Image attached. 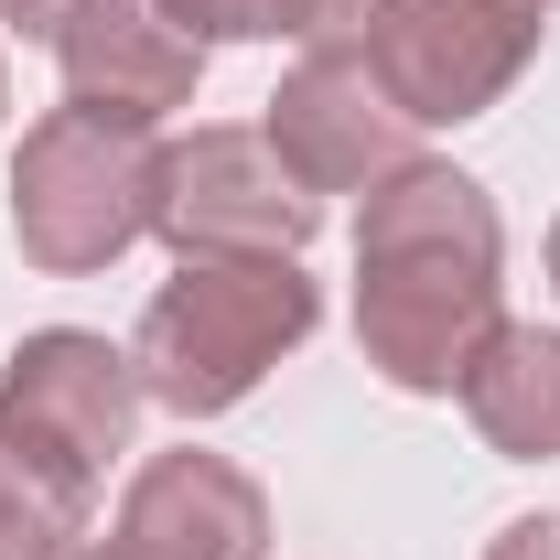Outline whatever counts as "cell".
I'll list each match as a JSON object with an SVG mask.
<instances>
[{
	"instance_id": "cell-1",
	"label": "cell",
	"mask_w": 560,
	"mask_h": 560,
	"mask_svg": "<svg viewBox=\"0 0 560 560\" xmlns=\"http://www.w3.org/2000/svg\"><path fill=\"white\" fill-rule=\"evenodd\" d=\"M495 324H506V215L475 173L420 151L355 206V346L388 388L453 399Z\"/></svg>"
},
{
	"instance_id": "cell-2",
	"label": "cell",
	"mask_w": 560,
	"mask_h": 560,
	"mask_svg": "<svg viewBox=\"0 0 560 560\" xmlns=\"http://www.w3.org/2000/svg\"><path fill=\"white\" fill-rule=\"evenodd\" d=\"M313 324H324V291H313L302 259H184L130 335L140 399L173 420H215V410H237L280 355L313 346Z\"/></svg>"
},
{
	"instance_id": "cell-3",
	"label": "cell",
	"mask_w": 560,
	"mask_h": 560,
	"mask_svg": "<svg viewBox=\"0 0 560 560\" xmlns=\"http://www.w3.org/2000/svg\"><path fill=\"white\" fill-rule=\"evenodd\" d=\"M151 173L162 140L119 130L97 108H44L11 151V237L44 280H97L151 237Z\"/></svg>"
},
{
	"instance_id": "cell-4",
	"label": "cell",
	"mask_w": 560,
	"mask_h": 560,
	"mask_svg": "<svg viewBox=\"0 0 560 560\" xmlns=\"http://www.w3.org/2000/svg\"><path fill=\"white\" fill-rule=\"evenodd\" d=\"M140 410L151 399H140L130 346H108L86 324H44V335H22L11 366H0V453H22L33 475H55L75 495L108 486V464L130 453Z\"/></svg>"
},
{
	"instance_id": "cell-5",
	"label": "cell",
	"mask_w": 560,
	"mask_h": 560,
	"mask_svg": "<svg viewBox=\"0 0 560 560\" xmlns=\"http://www.w3.org/2000/svg\"><path fill=\"white\" fill-rule=\"evenodd\" d=\"M324 195L270 151V130H184L151 173V237L173 259H302Z\"/></svg>"
},
{
	"instance_id": "cell-6",
	"label": "cell",
	"mask_w": 560,
	"mask_h": 560,
	"mask_svg": "<svg viewBox=\"0 0 560 560\" xmlns=\"http://www.w3.org/2000/svg\"><path fill=\"white\" fill-rule=\"evenodd\" d=\"M539 33L550 0H377L355 55L420 130H464L539 66Z\"/></svg>"
},
{
	"instance_id": "cell-7",
	"label": "cell",
	"mask_w": 560,
	"mask_h": 560,
	"mask_svg": "<svg viewBox=\"0 0 560 560\" xmlns=\"http://www.w3.org/2000/svg\"><path fill=\"white\" fill-rule=\"evenodd\" d=\"M259 130H270V151L313 195H355V206H366L388 173L420 162V119L366 75V55H302V66L259 97Z\"/></svg>"
},
{
	"instance_id": "cell-8",
	"label": "cell",
	"mask_w": 560,
	"mask_h": 560,
	"mask_svg": "<svg viewBox=\"0 0 560 560\" xmlns=\"http://www.w3.org/2000/svg\"><path fill=\"white\" fill-rule=\"evenodd\" d=\"M97 550L108 560H270V495L248 464L173 442L119 486V517Z\"/></svg>"
},
{
	"instance_id": "cell-9",
	"label": "cell",
	"mask_w": 560,
	"mask_h": 560,
	"mask_svg": "<svg viewBox=\"0 0 560 560\" xmlns=\"http://www.w3.org/2000/svg\"><path fill=\"white\" fill-rule=\"evenodd\" d=\"M55 66H66V108H97L119 130H162L173 108H195L206 44L162 0H75V22L55 33Z\"/></svg>"
},
{
	"instance_id": "cell-10",
	"label": "cell",
	"mask_w": 560,
	"mask_h": 560,
	"mask_svg": "<svg viewBox=\"0 0 560 560\" xmlns=\"http://www.w3.org/2000/svg\"><path fill=\"white\" fill-rule=\"evenodd\" d=\"M453 399L486 431V453H506V464H560V335L550 324H495Z\"/></svg>"
},
{
	"instance_id": "cell-11",
	"label": "cell",
	"mask_w": 560,
	"mask_h": 560,
	"mask_svg": "<svg viewBox=\"0 0 560 560\" xmlns=\"http://www.w3.org/2000/svg\"><path fill=\"white\" fill-rule=\"evenodd\" d=\"M366 22H377V0H280V44H302V55H355Z\"/></svg>"
},
{
	"instance_id": "cell-12",
	"label": "cell",
	"mask_w": 560,
	"mask_h": 560,
	"mask_svg": "<svg viewBox=\"0 0 560 560\" xmlns=\"http://www.w3.org/2000/svg\"><path fill=\"white\" fill-rule=\"evenodd\" d=\"M195 44H280V0H162Z\"/></svg>"
},
{
	"instance_id": "cell-13",
	"label": "cell",
	"mask_w": 560,
	"mask_h": 560,
	"mask_svg": "<svg viewBox=\"0 0 560 560\" xmlns=\"http://www.w3.org/2000/svg\"><path fill=\"white\" fill-rule=\"evenodd\" d=\"M486 560H560V517H506L486 539Z\"/></svg>"
},
{
	"instance_id": "cell-14",
	"label": "cell",
	"mask_w": 560,
	"mask_h": 560,
	"mask_svg": "<svg viewBox=\"0 0 560 560\" xmlns=\"http://www.w3.org/2000/svg\"><path fill=\"white\" fill-rule=\"evenodd\" d=\"M0 22H11L22 44H55V33L75 22V0H0Z\"/></svg>"
},
{
	"instance_id": "cell-15",
	"label": "cell",
	"mask_w": 560,
	"mask_h": 560,
	"mask_svg": "<svg viewBox=\"0 0 560 560\" xmlns=\"http://www.w3.org/2000/svg\"><path fill=\"white\" fill-rule=\"evenodd\" d=\"M75 560H108V550H97V539H75Z\"/></svg>"
},
{
	"instance_id": "cell-16",
	"label": "cell",
	"mask_w": 560,
	"mask_h": 560,
	"mask_svg": "<svg viewBox=\"0 0 560 560\" xmlns=\"http://www.w3.org/2000/svg\"><path fill=\"white\" fill-rule=\"evenodd\" d=\"M550 280H560V226H550Z\"/></svg>"
},
{
	"instance_id": "cell-17",
	"label": "cell",
	"mask_w": 560,
	"mask_h": 560,
	"mask_svg": "<svg viewBox=\"0 0 560 560\" xmlns=\"http://www.w3.org/2000/svg\"><path fill=\"white\" fill-rule=\"evenodd\" d=\"M0 108H11V75H0Z\"/></svg>"
},
{
	"instance_id": "cell-18",
	"label": "cell",
	"mask_w": 560,
	"mask_h": 560,
	"mask_svg": "<svg viewBox=\"0 0 560 560\" xmlns=\"http://www.w3.org/2000/svg\"><path fill=\"white\" fill-rule=\"evenodd\" d=\"M550 11H560V0H550Z\"/></svg>"
}]
</instances>
